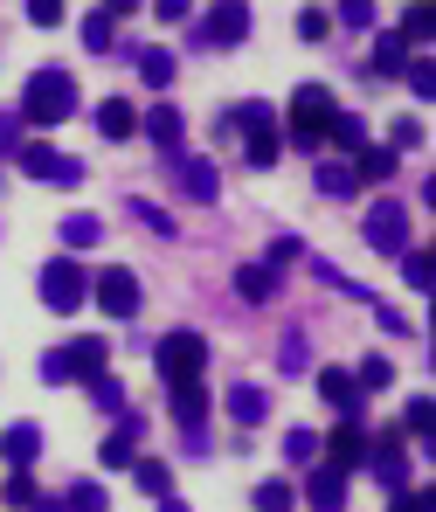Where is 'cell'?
<instances>
[{
  "label": "cell",
  "instance_id": "16",
  "mask_svg": "<svg viewBox=\"0 0 436 512\" xmlns=\"http://www.w3.org/2000/svg\"><path fill=\"white\" fill-rule=\"evenodd\" d=\"M146 139H153V146H160V153L174 160L180 139H187V118H180L174 104H153V111H146Z\"/></svg>",
  "mask_w": 436,
  "mask_h": 512
},
{
  "label": "cell",
  "instance_id": "26",
  "mask_svg": "<svg viewBox=\"0 0 436 512\" xmlns=\"http://www.w3.org/2000/svg\"><path fill=\"white\" fill-rule=\"evenodd\" d=\"M395 35H402V42H430V35H436V7H430V0H409Z\"/></svg>",
  "mask_w": 436,
  "mask_h": 512
},
{
  "label": "cell",
  "instance_id": "43",
  "mask_svg": "<svg viewBox=\"0 0 436 512\" xmlns=\"http://www.w3.org/2000/svg\"><path fill=\"white\" fill-rule=\"evenodd\" d=\"M28 146V125H21V111H0V153H21Z\"/></svg>",
  "mask_w": 436,
  "mask_h": 512
},
{
  "label": "cell",
  "instance_id": "51",
  "mask_svg": "<svg viewBox=\"0 0 436 512\" xmlns=\"http://www.w3.org/2000/svg\"><path fill=\"white\" fill-rule=\"evenodd\" d=\"M374 326H381V333H395V340H402V333H409V319H402V312H395V305H374Z\"/></svg>",
  "mask_w": 436,
  "mask_h": 512
},
{
  "label": "cell",
  "instance_id": "15",
  "mask_svg": "<svg viewBox=\"0 0 436 512\" xmlns=\"http://www.w3.org/2000/svg\"><path fill=\"white\" fill-rule=\"evenodd\" d=\"M305 506L312 512H347V471H312V485H305Z\"/></svg>",
  "mask_w": 436,
  "mask_h": 512
},
{
  "label": "cell",
  "instance_id": "45",
  "mask_svg": "<svg viewBox=\"0 0 436 512\" xmlns=\"http://www.w3.org/2000/svg\"><path fill=\"white\" fill-rule=\"evenodd\" d=\"M298 256H305V243H298V236H277V243H270V256H263V270H284V263H298Z\"/></svg>",
  "mask_w": 436,
  "mask_h": 512
},
{
  "label": "cell",
  "instance_id": "8",
  "mask_svg": "<svg viewBox=\"0 0 436 512\" xmlns=\"http://www.w3.org/2000/svg\"><path fill=\"white\" fill-rule=\"evenodd\" d=\"M14 160H21L28 180H56V187H77V180H84V160H77V153H56V146H42V139H28Z\"/></svg>",
  "mask_w": 436,
  "mask_h": 512
},
{
  "label": "cell",
  "instance_id": "46",
  "mask_svg": "<svg viewBox=\"0 0 436 512\" xmlns=\"http://www.w3.org/2000/svg\"><path fill=\"white\" fill-rule=\"evenodd\" d=\"M28 21H35V28H63L70 14H63V0H28Z\"/></svg>",
  "mask_w": 436,
  "mask_h": 512
},
{
  "label": "cell",
  "instance_id": "54",
  "mask_svg": "<svg viewBox=\"0 0 436 512\" xmlns=\"http://www.w3.org/2000/svg\"><path fill=\"white\" fill-rule=\"evenodd\" d=\"M28 512H63V499H35V506H28Z\"/></svg>",
  "mask_w": 436,
  "mask_h": 512
},
{
  "label": "cell",
  "instance_id": "55",
  "mask_svg": "<svg viewBox=\"0 0 436 512\" xmlns=\"http://www.w3.org/2000/svg\"><path fill=\"white\" fill-rule=\"evenodd\" d=\"M160 512H187V499H160Z\"/></svg>",
  "mask_w": 436,
  "mask_h": 512
},
{
  "label": "cell",
  "instance_id": "44",
  "mask_svg": "<svg viewBox=\"0 0 436 512\" xmlns=\"http://www.w3.org/2000/svg\"><path fill=\"white\" fill-rule=\"evenodd\" d=\"M277 367H284V374H305V333H284V346H277Z\"/></svg>",
  "mask_w": 436,
  "mask_h": 512
},
{
  "label": "cell",
  "instance_id": "48",
  "mask_svg": "<svg viewBox=\"0 0 436 512\" xmlns=\"http://www.w3.org/2000/svg\"><path fill=\"white\" fill-rule=\"evenodd\" d=\"M388 512H436L430 492H388Z\"/></svg>",
  "mask_w": 436,
  "mask_h": 512
},
{
  "label": "cell",
  "instance_id": "35",
  "mask_svg": "<svg viewBox=\"0 0 436 512\" xmlns=\"http://www.w3.org/2000/svg\"><path fill=\"white\" fill-rule=\"evenodd\" d=\"M90 402H97V409H125V381H118L111 367H104V374H90Z\"/></svg>",
  "mask_w": 436,
  "mask_h": 512
},
{
  "label": "cell",
  "instance_id": "49",
  "mask_svg": "<svg viewBox=\"0 0 436 512\" xmlns=\"http://www.w3.org/2000/svg\"><path fill=\"white\" fill-rule=\"evenodd\" d=\"M374 21V0H340V28H367Z\"/></svg>",
  "mask_w": 436,
  "mask_h": 512
},
{
  "label": "cell",
  "instance_id": "24",
  "mask_svg": "<svg viewBox=\"0 0 436 512\" xmlns=\"http://www.w3.org/2000/svg\"><path fill=\"white\" fill-rule=\"evenodd\" d=\"M236 298H243V305H263V298H277V270H263V263H243V270H236Z\"/></svg>",
  "mask_w": 436,
  "mask_h": 512
},
{
  "label": "cell",
  "instance_id": "47",
  "mask_svg": "<svg viewBox=\"0 0 436 512\" xmlns=\"http://www.w3.org/2000/svg\"><path fill=\"white\" fill-rule=\"evenodd\" d=\"M409 429L430 443V429H436V402H430V395H416V402H409Z\"/></svg>",
  "mask_w": 436,
  "mask_h": 512
},
{
  "label": "cell",
  "instance_id": "25",
  "mask_svg": "<svg viewBox=\"0 0 436 512\" xmlns=\"http://www.w3.org/2000/svg\"><path fill=\"white\" fill-rule=\"evenodd\" d=\"M402 63H409V42L388 28V35H374V77H402Z\"/></svg>",
  "mask_w": 436,
  "mask_h": 512
},
{
  "label": "cell",
  "instance_id": "39",
  "mask_svg": "<svg viewBox=\"0 0 436 512\" xmlns=\"http://www.w3.org/2000/svg\"><path fill=\"white\" fill-rule=\"evenodd\" d=\"M0 499H7V506H35V499H42V492H35V478H28V471H14V478H7V485H0Z\"/></svg>",
  "mask_w": 436,
  "mask_h": 512
},
{
  "label": "cell",
  "instance_id": "27",
  "mask_svg": "<svg viewBox=\"0 0 436 512\" xmlns=\"http://www.w3.org/2000/svg\"><path fill=\"white\" fill-rule=\"evenodd\" d=\"M326 139H333L340 153H360V146H367V118H353V111H333V125H326Z\"/></svg>",
  "mask_w": 436,
  "mask_h": 512
},
{
  "label": "cell",
  "instance_id": "31",
  "mask_svg": "<svg viewBox=\"0 0 436 512\" xmlns=\"http://www.w3.org/2000/svg\"><path fill=\"white\" fill-rule=\"evenodd\" d=\"M388 381H395V360H388V353H367V360H360V374H353V388H360V395H374V388H388Z\"/></svg>",
  "mask_w": 436,
  "mask_h": 512
},
{
  "label": "cell",
  "instance_id": "4",
  "mask_svg": "<svg viewBox=\"0 0 436 512\" xmlns=\"http://www.w3.org/2000/svg\"><path fill=\"white\" fill-rule=\"evenodd\" d=\"M153 367H160L167 388H187V381H201V367H208V340H201V333H167V340L153 346Z\"/></svg>",
  "mask_w": 436,
  "mask_h": 512
},
{
  "label": "cell",
  "instance_id": "36",
  "mask_svg": "<svg viewBox=\"0 0 436 512\" xmlns=\"http://www.w3.org/2000/svg\"><path fill=\"white\" fill-rule=\"evenodd\" d=\"M312 277H319V284H333V291H347V298H374L367 284H353V277L340 270V263H312Z\"/></svg>",
  "mask_w": 436,
  "mask_h": 512
},
{
  "label": "cell",
  "instance_id": "9",
  "mask_svg": "<svg viewBox=\"0 0 436 512\" xmlns=\"http://www.w3.org/2000/svg\"><path fill=\"white\" fill-rule=\"evenodd\" d=\"M84 298H90V277L70 263V256L42 263V305H49V312H77Z\"/></svg>",
  "mask_w": 436,
  "mask_h": 512
},
{
  "label": "cell",
  "instance_id": "1",
  "mask_svg": "<svg viewBox=\"0 0 436 512\" xmlns=\"http://www.w3.org/2000/svg\"><path fill=\"white\" fill-rule=\"evenodd\" d=\"M333 111H340V104H333V90H326V84H298V90H291V111H284V139H291L298 153H319Z\"/></svg>",
  "mask_w": 436,
  "mask_h": 512
},
{
  "label": "cell",
  "instance_id": "19",
  "mask_svg": "<svg viewBox=\"0 0 436 512\" xmlns=\"http://www.w3.org/2000/svg\"><path fill=\"white\" fill-rule=\"evenodd\" d=\"M0 457H7L14 471H28V464L42 457V429H35V423H7V436H0Z\"/></svg>",
  "mask_w": 436,
  "mask_h": 512
},
{
  "label": "cell",
  "instance_id": "22",
  "mask_svg": "<svg viewBox=\"0 0 436 512\" xmlns=\"http://www.w3.org/2000/svg\"><path fill=\"white\" fill-rule=\"evenodd\" d=\"M97 132H104V139H132V132H139V111H132L125 97H104V104H97Z\"/></svg>",
  "mask_w": 436,
  "mask_h": 512
},
{
  "label": "cell",
  "instance_id": "38",
  "mask_svg": "<svg viewBox=\"0 0 436 512\" xmlns=\"http://www.w3.org/2000/svg\"><path fill=\"white\" fill-rule=\"evenodd\" d=\"M284 457H291V464H312V457H319V436H312V429H284Z\"/></svg>",
  "mask_w": 436,
  "mask_h": 512
},
{
  "label": "cell",
  "instance_id": "42",
  "mask_svg": "<svg viewBox=\"0 0 436 512\" xmlns=\"http://www.w3.org/2000/svg\"><path fill=\"white\" fill-rule=\"evenodd\" d=\"M423 139H430V125H423V118H402V125H395V139H388V146H395V153H416V146H423Z\"/></svg>",
  "mask_w": 436,
  "mask_h": 512
},
{
  "label": "cell",
  "instance_id": "28",
  "mask_svg": "<svg viewBox=\"0 0 436 512\" xmlns=\"http://www.w3.org/2000/svg\"><path fill=\"white\" fill-rule=\"evenodd\" d=\"M132 478H139L146 499H174V471H167V464H153V457L139 464V457H132Z\"/></svg>",
  "mask_w": 436,
  "mask_h": 512
},
{
  "label": "cell",
  "instance_id": "5",
  "mask_svg": "<svg viewBox=\"0 0 436 512\" xmlns=\"http://www.w3.org/2000/svg\"><path fill=\"white\" fill-rule=\"evenodd\" d=\"M104 360H111V346L97 340V333H84V340H70V346H56L49 360H42V381H90V374H104Z\"/></svg>",
  "mask_w": 436,
  "mask_h": 512
},
{
  "label": "cell",
  "instance_id": "10",
  "mask_svg": "<svg viewBox=\"0 0 436 512\" xmlns=\"http://www.w3.org/2000/svg\"><path fill=\"white\" fill-rule=\"evenodd\" d=\"M90 291H97V305H104L111 319H139V305H146L139 270H118V263H111V270H97V284H90Z\"/></svg>",
  "mask_w": 436,
  "mask_h": 512
},
{
  "label": "cell",
  "instance_id": "12",
  "mask_svg": "<svg viewBox=\"0 0 436 512\" xmlns=\"http://www.w3.org/2000/svg\"><path fill=\"white\" fill-rule=\"evenodd\" d=\"M319 450H326V471H353V464L367 457V429H360V423H340L333 436H319Z\"/></svg>",
  "mask_w": 436,
  "mask_h": 512
},
{
  "label": "cell",
  "instance_id": "13",
  "mask_svg": "<svg viewBox=\"0 0 436 512\" xmlns=\"http://www.w3.org/2000/svg\"><path fill=\"white\" fill-rule=\"evenodd\" d=\"M139 436H146V416H118V429H111L104 450H97V464H104V471H125L132 450H139Z\"/></svg>",
  "mask_w": 436,
  "mask_h": 512
},
{
  "label": "cell",
  "instance_id": "53",
  "mask_svg": "<svg viewBox=\"0 0 436 512\" xmlns=\"http://www.w3.org/2000/svg\"><path fill=\"white\" fill-rule=\"evenodd\" d=\"M139 7H146V0H97V14H111V21H118V14H139Z\"/></svg>",
  "mask_w": 436,
  "mask_h": 512
},
{
  "label": "cell",
  "instance_id": "50",
  "mask_svg": "<svg viewBox=\"0 0 436 512\" xmlns=\"http://www.w3.org/2000/svg\"><path fill=\"white\" fill-rule=\"evenodd\" d=\"M132 215H139V222H146V229H160V236H174V215H160V208H153V201H132Z\"/></svg>",
  "mask_w": 436,
  "mask_h": 512
},
{
  "label": "cell",
  "instance_id": "33",
  "mask_svg": "<svg viewBox=\"0 0 436 512\" xmlns=\"http://www.w3.org/2000/svg\"><path fill=\"white\" fill-rule=\"evenodd\" d=\"M257 512H298V492L284 478H263L257 485Z\"/></svg>",
  "mask_w": 436,
  "mask_h": 512
},
{
  "label": "cell",
  "instance_id": "23",
  "mask_svg": "<svg viewBox=\"0 0 436 512\" xmlns=\"http://www.w3.org/2000/svg\"><path fill=\"white\" fill-rule=\"evenodd\" d=\"M229 416H236L243 429H257L263 416H270V395H263V388H250V381H236V388H229Z\"/></svg>",
  "mask_w": 436,
  "mask_h": 512
},
{
  "label": "cell",
  "instance_id": "34",
  "mask_svg": "<svg viewBox=\"0 0 436 512\" xmlns=\"http://www.w3.org/2000/svg\"><path fill=\"white\" fill-rule=\"evenodd\" d=\"M111 499H104V485H90V478H77L70 492H63V512H104Z\"/></svg>",
  "mask_w": 436,
  "mask_h": 512
},
{
  "label": "cell",
  "instance_id": "30",
  "mask_svg": "<svg viewBox=\"0 0 436 512\" xmlns=\"http://www.w3.org/2000/svg\"><path fill=\"white\" fill-rule=\"evenodd\" d=\"M97 243H104V222L97 215H70L63 222V250H97Z\"/></svg>",
  "mask_w": 436,
  "mask_h": 512
},
{
  "label": "cell",
  "instance_id": "41",
  "mask_svg": "<svg viewBox=\"0 0 436 512\" xmlns=\"http://www.w3.org/2000/svg\"><path fill=\"white\" fill-rule=\"evenodd\" d=\"M402 277H409L416 291H430V250H416V243H409V250H402Z\"/></svg>",
  "mask_w": 436,
  "mask_h": 512
},
{
  "label": "cell",
  "instance_id": "14",
  "mask_svg": "<svg viewBox=\"0 0 436 512\" xmlns=\"http://www.w3.org/2000/svg\"><path fill=\"white\" fill-rule=\"evenodd\" d=\"M132 63H139V84H146V90H167V84L180 77L174 49H160V42H146V49H132Z\"/></svg>",
  "mask_w": 436,
  "mask_h": 512
},
{
  "label": "cell",
  "instance_id": "18",
  "mask_svg": "<svg viewBox=\"0 0 436 512\" xmlns=\"http://www.w3.org/2000/svg\"><path fill=\"white\" fill-rule=\"evenodd\" d=\"M167 395H174V423L201 443V423H208V388H201V381H187V388H167Z\"/></svg>",
  "mask_w": 436,
  "mask_h": 512
},
{
  "label": "cell",
  "instance_id": "7",
  "mask_svg": "<svg viewBox=\"0 0 436 512\" xmlns=\"http://www.w3.org/2000/svg\"><path fill=\"white\" fill-rule=\"evenodd\" d=\"M360 464H367L388 492H409V436H402V429H381V436L367 443V457H360Z\"/></svg>",
  "mask_w": 436,
  "mask_h": 512
},
{
  "label": "cell",
  "instance_id": "52",
  "mask_svg": "<svg viewBox=\"0 0 436 512\" xmlns=\"http://www.w3.org/2000/svg\"><path fill=\"white\" fill-rule=\"evenodd\" d=\"M153 14H160V21H187V14H194V0H153Z\"/></svg>",
  "mask_w": 436,
  "mask_h": 512
},
{
  "label": "cell",
  "instance_id": "11",
  "mask_svg": "<svg viewBox=\"0 0 436 512\" xmlns=\"http://www.w3.org/2000/svg\"><path fill=\"white\" fill-rule=\"evenodd\" d=\"M250 35V0H215L208 14H201V42L208 49H236Z\"/></svg>",
  "mask_w": 436,
  "mask_h": 512
},
{
  "label": "cell",
  "instance_id": "17",
  "mask_svg": "<svg viewBox=\"0 0 436 512\" xmlns=\"http://www.w3.org/2000/svg\"><path fill=\"white\" fill-rule=\"evenodd\" d=\"M319 395L340 409V423H360V388H353L347 367H326V374H319Z\"/></svg>",
  "mask_w": 436,
  "mask_h": 512
},
{
  "label": "cell",
  "instance_id": "6",
  "mask_svg": "<svg viewBox=\"0 0 436 512\" xmlns=\"http://www.w3.org/2000/svg\"><path fill=\"white\" fill-rule=\"evenodd\" d=\"M360 229H367V250H381V256H402V250H409V208H402L395 194H381V201H367V215H360Z\"/></svg>",
  "mask_w": 436,
  "mask_h": 512
},
{
  "label": "cell",
  "instance_id": "29",
  "mask_svg": "<svg viewBox=\"0 0 436 512\" xmlns=\"http://www.w3.org/2000/svg\"><path fill=\"white\" fill-rule=\"evenodd\" d=\"M84 49L90 56H111L118 49V21L111 14H84Z\"/></svg>",
  "mask_w": 436,
  "mask_h": 512
},
{
  "label": "cell",
  "instance_id": "20",
  "mask_svg": "<svg viewBox=\"0 0 436 512\" xmlns=\"http://www.w3.org/2000/svg\"><path fill=\"white\" fill-rule=\"evenodd\" d=\"M180 187H187V201H215L222 194V173H215V160H180Z\"/></svg>",
  "mask_w": 436,
  "mask_h": 512
},
{
  "label": "cell",
  "instance_id": "3",
  "mask_svg": "<svg viewBox=\"0 0 436 512\" xmlns=\"http://www.w3.org/2000/svg\"><path fill=\"white\" fill-rule=\"evenodd\" d=\"M243 132V153H250V167H277V153H284V139H277V111L270 104H236V111H222V132Z\"/></svg>",
  "mask_w": 436,
  "mask_h": 512
},
{
  "label": "cell",
  "instance_id": "37",
  "mask_svg": "<svg viewBox=\"0 0 436 512\" xmlns=\"http://www.w3.org/2000/svg\"><path fill=\"white\" fill-rule=\"evenodd\" d=\"M298 35H305V42H326V35H333V14H326V7H298Z\"/></svg>",
  "mask_w": 436,
  "mask_h": 512
},
{
  "label": "cell",
  "instance_id": "40",
  "mask_svg": "<svg viewBox=\"0 0 436 512\" xmlns=\"http://www.w3.org/2000/svg\"><path fill=\"white\" fill-rule=\"evenodd\" d=\"M402 84L416 90V97H436V63L423 56V63H402Z\"/></svg>",
  "mask_w": 436,
  "mask_h": 512
},
{
  "label": "cell",
  "instance_id": "21",
  "mask_svg": "<svg viewBox=\"0 0 436 512\" xmlns=\"http://www.w3.org/2000/svg\"><path fill=\"white\" fill-rule=\"evenodd\" d=\"M395 160H402L395 146H360V153H353V180H360V187H374V180H395Z\"/></svg>",
  "mask_w": 436,
  "mask_h": 512
},
{
  "label": "cell",
  "instance_id": "32",
  "mask_svg": "<svg viewBox=\"0 0 436 512\" xmlns=\"http://www.w3.org/2000/svg\"><path fill=\"white\" fill-rule=\"evenodd\" d=\"M312 187H319V194H333V201H353V194H360L353 167H319V173H312Z\"/></svg>",
  "mask_w": 436,
  "mask_h": 512
},
{
  "label": "cell",
  "instance_id": "2",
  "mask_svg": "<svg viewBox=\"0 0 436 512\" xmlns=\"http://www.w3.org/2000/svg\"><path fill=\"white\" fill-rule=\"evenodd\" d=\"M21 125H63L70 111H77V77H63V70H35L28 84H21Z\"/></svg>",
  "mask_w": 436,
  "mask_h": 512
}]
</instances>
